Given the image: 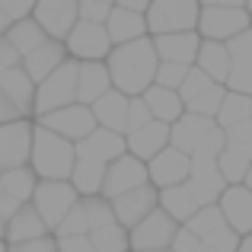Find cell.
Masks as SVG:
<instances>
[{
    "label": "cell",
    "instance_id": "28",
    "mask_svg": "<svg viewBox=\"0 0 252 252\" xmlns=\"http://www.w3.org/2000/svg\"><path fill=\"white\" fill-rule=\"evenodd\" d=\"M160 211L172 223L185 227V223L201 211V201H198L195 191L189 189V182H182V185H176V189H163L160 191Z\"/></svg>",
    "mask_w": 252,
    "mask_h": 252
},
{
    "label": "cell",
    "instance_id": "41",
    "mask_svg": "<svg viewBox=\"0 0 252 252\" xmlns=\"http://www.w3.org/2000/svg\"><path fill=\"white\" fill-rule=\"evenodd\" d=\"M109 13H112V3H109V0H80V3H77V19H80V23L105 26Z\"/></svg>",
    "mask_w": 252,
    "mask_h": 252
},
{
    "label": "cell",
    "instance_id": "24",
    "mask_svg": "<svg viewBox=\"0 0 252 252\" xmlns=\"http://www.w3.org/2000/svg\"><path fill=\"white\" fill-rule=\"evenodd\" d=\"M214 128H217V125L211 122V118L189 115V112H185L176 125H169V147H176V150H182L185 157H191Z\"/></svg>",
    "mask_w": 252,
    "mask_h": 252
},
{
    "label": "cell",
    "instance_id": "36",
    "mask_svg": "<svg viewBox=\"0 0 252 252\" xmlns=\"http://www.w3.org/2000/svg\"><path fill=\"white\" fill-rule=\"evenodd\" d=\"M246 122H252V99L240 96V93H227L220 109H217V115H214V125L220 131H230L236 125H246Z\"/></svg>",
    "mask_w": 252,
    "mask_h": 252
},
{
    "label": "cell",
    "instance_id": "31",
    "mask_svg": "<svg viewBox=\"0 0 252 252\" xmlns=\"http://www.w3.org/2000/svg\"><path fill=\"white\" fill-rule=\"evenodd\" d=\"M141 99H144V105H147L150 118L160 122V125H176L179 118L185 115V105H182V99H179V93L163 90V86H157V83L150 86Z\"/></svg>",
    "mask_w": 252,
    "mask_h": 252
},
{
    "label": "cell",
    "instance_id": "50",
    "mask_svg": "<svg viewBox=\"0 0 252 252\" xmlns=\"http://www.w3.org/2000/svg\"><path fill=\"white\" fill-rule=\"evenodd\" d=\"M19 208H23V204H16V201H13V198H6L3 191H0V220H10V217L16 214Z\"/></svg>",
    "mask_w": 252,
    "mask_h": 252
},
{
    "label": "cell",
    "instance_id": "43",
    "mask_svg": "<svg viewBox=\"0 0 252 252\" xmlns=\"http://www.w3.org/2000/svg\"><path fill=\"white\" fill-rule=\"evenodd\" d=\"M154 118H150L147 105H144V99H128V115H125V137L131 134V131H141L144 125H150Z\"/></svg>",
    "mask_w": 252,
    "mask_h": 252
},
{
    "label": "cell",
    "instance_id": "11",
    "mask_svg": "<svg viewBox=\"0 0 252 252\" xmlns=\"http://www.w3.org/2000/svg\"><path fill=\"white\" fill-rule=\"evenodd\" d=\"M35 125H42L45 131H51V134H58V137H64L67 144H80L86 141V137L96 131V122H93V112L86 109V105L80 102H74V105H67V109H58V112H51V115H45V118H38Z\"/></svg>",
    "mask_w": 252,
    "mask_h": 252
},
{
    "label": "cell",
    "instance_id": "17",
    "mask_svg": "<svg viewBox=\"0 0 252 252\" xmlns=\"http://www.w3.org/2000/svg\"><path fill=\"white\" fill-rule=\"evenodd\" d=\"M189 169H191V157H185L182 150H176V147H166L163 154H157L154 160L147 163V182L154 185L157 191L176 189V185L189 182Z\"/></svg>",
    "mask_w": 252,
    "mask_h": 252
},
{
    "label": "cell",
    "instance_id": "35",
    "mask_svg": "<svg viewBox=\"0 0 252 252\" xmlns=\"http://www.w3.org/2000/svg\"><path fill=\"white\" fill-rule=\"evenodd\" d=\"M35 185H38V179L29 166L0 172V191H3L6 198H13L16 204H29L32 195H35Z\"/></svg>",
    "mask_w": 252,
    "mask_h": 252
},
{
    "label": "cell",
    "instance_id": "6",
    "mask_svg": "<svg viewBox=\"0 0 252 252\" xmlns=\"http://www.w3.org/2000/svg\"><path fill=\"white\" fill-rule=\"evenodd\" d=\"M249 166H252V122L223 131V150L217 157V169H220L227 185H240Z\"/></svg>",
    "mask_w": 252,
    "mask_h": 252
},
{
    "label": "cell",
    "instance_id": "7",
    "mask_svg": "<svg viewBox=\"0 0 252 252\" xmlns=\"http://www.w3.org/2000/svg\"><path fill=\"white\" fill-rule=\"evenodd\" d=\"M77 201H80V195L74 191V185H70V182H38L35 185V195H32L29 204H32V211L42 217L45 230L55 233Z\"/></svg>",
    "mask_w": 252,
    "mask_h": 252
},
{
    "label": "cell",
    "instance_id": "20",
    "mask_svg": "<svg viewBox=\"0 0 252 252\" xmlns=\"http://www.w3.org/2000/svg\"><path fill=\"white\" fill-rule=\"evenodd\" d=\"M189 189L195 191V198L201 201V208H208V204H217V198H220L223 189H227V182H223L220 169H217V160H208V157H191Z\"/></svg>",
    "mask_w": 252,
    "mask_h": 252
},
{
    "label": "cell",
    "instance_id": "23",
    "mask_svg": "<svg viewBox=\"0 0 252 252\" xmlns=\"http://www.w3.org/2000/svg\"><path fill=\"white\" fill-rule=\"evenodd\" d=\"M166 147H169V125H160V122H150V125H144L141 131H131V134L125 137V150L141 163H150Z\"/></svg>",
    "mask_w": 252,
    "mask_h": 252
},
{
    "label": "cell",
    "instance_id": "38",
    "mask_svg": "<svg viewBox=\"0 0 252 252\" xmlns=\"http://www.w3.org/2000/svg\"><path fill=\"white\" fill-rule=\"evenodd\" d=\"M90 246H93V252H131L128 230L118 227V223H109V227L90 233Z\"/></svg>",
    "mask_w": 252,
    "mask_h": 252
},
{
    "label": "cell",
    "instance_id": "51",
    "mask_svg": "<svg viewBox=\"0 0 252 252\" xmlns=\"http://www.w3.org/2000/svg\"><path fill=\"white\" fill-rule=\"evenodd\" d=\"M236 252H252V236H243V240H240V249H236Z\"/></svg>",
    "mask_w": 252,
    "mask_h": 252
},
{
    "label": "cell",
    "instance_id": "19",
    "mask_svg": "<svg viewBox=\"0 0 252 252\" xmlns=\"http://www.w3.org/2000/svg\"><path fill=\"white\" fill-rule=\"evenodd\" d=\"M217 211L223 214V220L230 223L236 236H252V191L243 185H227L223 195L217 198Z\"/></svg>",
    "mask_w": 252,
    "mask_h": 252
},
{
    "label": "cell",
    "instance_id": "56",
    "mask_svg": "<svg viewBox=\"0 0 252 252\" xmlns=\"http://www.w3.org/2000/svg\"><path fill=\"white\" fill-rule=\"evenodd\" d=\"M157 252H169V249H157Z\"/></svg>",
    "mask_w": 252,
    "mask_h": 252
},
{
    "label": "cell",
    "instance_id": "9",
    "mask_svg": "<svg viewBox=\"0 0 252 252\" xmlns=\"http://www.w3.org/2000/svg\"><path fill=\"white\" fill-rule=\"evenodd\" d=\"M223 96H227V90H223L220 83L208 80V77H204L201 70H195V67L189 70L182 90H179V99H182L185 112H189V115L211 118V122H214V115H217V109H220Z\"/></svg>",
    "mask_w": 252,
    "mask_h": 252
},
{
    "label": "cell",
    "instance_id": "49",
    "mask_svg": "<svg viewBox=\"0 0 252 252\" xmlns=\"http://www.w3.org/2000/svg\"><path fill=\"white\" fill-rule=\"evenodd\" d=\"M10 122H23V112H19L16 105L0 93V125H10Z\"/></svg>",
    "mask_w": 252,
    "mask_h": 252
},
{
    "label": "cell",
    "instance_id": "5",
    "mask_svg": "<svg viewBox=\"0 0 252 252\" xmlns=\"http://www.w3.org/2000/svg\"><path fill=\"white\" fill-rule=\"evenodd\" d=\"M198 10H201V3H195V0H157L144 13L147 35L160 38V35H179V32H195Z\"/></svg>",
    "mask_w": 252,
    "mask_h": 252
},
{
    "label": "cell",
    "instance_id": "30",
    "mask_svg": "<svg viewBox=\"0 0 252 252\" xmlns=\"http://www.w3.org/2000/svg\"><path fill=\"white\" fill-rule=\"evenodd\" d=\"M67 61V51H64V45L61 42H45L42 48H35L32 55H26L23 58V70H26V77H29L32 83H42L48 74H55L61 64Z\"/></svg>",
    "mask_w": 252,
    "mask_h": 252
},
{
    "label": "cell",
    "instance_id": "42",
    "mask_svg": "<svg viewBox=\"0 0 252 252\" xmlns=\"http://www.w3.org/2000/svg\"><path fill=\"white\" fill-rule=\"evenodd\" d=\"M189 70H191V67H179V64H160V67H157L154 83L163 86V90L179 93V90H182V83H185V77H189Z\"/></svg>",
    "mask_w": 252,
    "mask_h": 252
},
{
    "label": "cell",
    "instance_id": "2",
    "mask_svg": "<svg viewBox=\"0 0 252 252\" xmlns=\"http://www.w3.org/2000/svg\"><path fill=\"white\" fill-rule=\"evenodd\" d=\"M77 163L74 144L64 137L45 131L42 125L32 122V150H29V169L35 172L38 182H67Z\"/></svg>",
    "mask_w": 252,
    "mask_h": 252
},
{
    "label": "cell",
    "instance_id": "46",
    "mask_svg": "<svg viewBox=\"0 0 252 252\" xmlns=\"http://www.w3.org/2000/svg\"><path fill=\"white\" fill-rule=\"evenodd\" d=\"M58 252H93L90 236H55Z\"/></svg>",
    "mask_w": 252,
    "mask_h": 252
},
{
    "label": "cell",
    "instance_id": "3",
    "mask_svg": "<svg viewBox=\"0 0 252 252\" xmlns=\"http://www.w3.org/2000/svg\"><path fill=\"white\" fill-rule=\"evenodd\" d=\"M249 29L246 3H201L198 10V38L201 42H220L227 45L230 38L243 35Z\"/></svg>",
    "mask_w": 252,
    "mask_h": 252
},
{
    "label": "cell",
    "instance_id": "18",
    "mask_svg": "<svg viewBox=\"0 0 252 252\" xmlns=\"http://www.w3.org/2000/svg\"><path fill=\"white\" fill-rule=\"evenodd\" d=\"M230 51V77H227V93H240L252 99V29L227 42Z\"/></svg>",
    "mask_w": 252,
    "mask_h": 252
},
{
    "label": "cell",
    "instance_id": "26",
    "mask_svg": "<svg viewBox=\"0 0 252 252\" xmlns=\"http://www.w3.org/2000/svg\"><path fill=\"white\" fill-rule=\"evenodd\" d=\"M74 150H77V157H83V160H96V163H105V166L128 154V150H125V137L112 134V131H102V128H96L86 141L77 144Z\"/></svg>",
    "mask_w": 252,
    "mask_h": 252
},
{
    "label": "cell",
    "instance_id": "45",
    "mask_svg": "<svg viewBox=\"0 0 252 252\" xmlns=\"http://www.w3.org/2000/svg\"><path fill=\"white\" fill-rule=\"evenodd\" d=\"M169 252H208V249H204L201 243H198V240H195V236H191L185 227H179V233H176V240H172Z\"/></svg>",
    "mask_w": 252,
    "mask_h": 252
},
{
    "label": "cell",
    "instance_id": "53",
    "mask_svg": "<svg viewBox=\"0 0 252 252\" xmlns=\"http://www.w3.org/2000/svg\"><path fill=\"white\" fill-rule=\"evenodd\" d=\"M246 16H249V29H252V3H246Z\"/></svg>",
    "mask_w": 252,
    "mask_h": 252
},
{
    "label": "cell",
    "instance_id": "48",
    "mask_svg": "<svg viewBox=\"0 0 252 252\" xmlns=\"http://www.w3.org/2000/svg\"><path fill=\"white\" fill-rule=\"evenodd\" d=\"M6 252H58L55 236H42V240L23 243V246H6Z\"/></svg>",
    "mask_w": 252,
    "mask_h": 252
},
{
    "label": "cell",
    "instance_id": "21",
    "mask_svg": "<svg viewBox=\"0 0 252 252\" xmlns=\"http://www.w3.org/2000/svg\"><path fill=\"white\" fill-rule=\"evenodd\" d=\"M105 35H109L112 48L115 45H128L137 38H147V23H144V13L128 10L122 3H112V13L105 19Z\"/></svg>",
    "mask_w": 252,
    "mask_h": 252
},
{
    "label": "cell",
    "instance_id": "40",
    "mask_svg": "<svg viewBox=\"0 0 252 252\" xmlns=\"http://www.w3.org/2000/svg\"><path fill=\"white\" fill-rule=\"evenodd\" d=\"M32 0H0V38L10 32V26L32 16Z\"/></svg>",
    "mask_w": 252,
    "mask_h": 252
},
{
    "label": "cell",
    "instance_id": "8",
    "mask_svg": "<svg viewBox=\"0 0 252 252\" xmlns=\"http://www.w3.org/2000/svg\"><path fill=\"white\" fill-rule=\"evenodd\" d=\"M185 230H189L208 252H236L240 249V236L230 230V223L223 220V214L217 211V204L201 208L189 223H185Z\"/></svg>",
    "mask_w": 252,
    "mask_h": 252
},
{
    "label": "cell",
    "instance_id": "22",
    "mask_svg": "<svg viewBox=\"0 0 252 252\" xmlns=\"http://www.w3.org/2000/svg\"><path fill=\"white\" fill-rule=\"evenodd\" d=\"M201 38L198 32H179V35H160L154 38V51L160 64H179V67H195Z\"/></svg>",
    "mask_w": 252,
    "mask_h": 252
},
{
    "label": "cell",
    "instance_id": "27",
    "mask_svg": "<svg viewBox=\"0 0 252 252\" xmlns=\"http://www.w3.org/2000/svg\"><path fill=\"white\" fill-rule=\"evenodd\" d=\"M93 112V122L96 128L102 131H112V134H122L125 137V115H128V96H122L118 90H109L102 99L90 105Z\"/></svg>",
    "mask_w": 252,
    "mask_h": 252
},
{
    "label": "cell",
    "instance_id": "39",
    "mask_svg": "<svg viewBox=\"0 0 252 252\" xmlns=\"http://www.w3.org/2000/svg\"><path fill=\"white\" fill-rule=\"evenodd\" d=\"M83 204V214H86V236L96 233V230L109 227V223H115V217H112V204L105 201L102 195H93V198H80Z\"/></svg>",
    "mask_w": 252,
    "mask_h": 252
},
{
    "label": "cell",
    "instance_id": "29",
    "mask_svg": "<svg viewBox=\"0 0 252 252\" xmlns=\"http://www.w3.org/2000/svg\"><path fill=\"white\" fill-rule=\"evenodd\" d=\"M42 236H51L45 230L42 217L32 211V204H23L16 214L6 220V233H3V243L6 246H23V243H32V240H42Z\"/></svg>",
    "mask_w": 252,
    "mask_h": 252
},
{
    "label": "cell",
    "instance_id": "37",
    "mask_svg": "<svg viewBox=\"0 0 252 252\" xmlns=\"http://www.w3.org/2000/svg\"><path fill=\"white\" fill-rule=\"evenodd\" d=\"M6 42L13 45V51H16L19 58H26V55H32L35 48H42L48 38H45V32L38 29L35 23H32V16L29 19H23V23H16V26H10V32H6Z\"/></svg>",
    "mask_w": 252,
    "mask_h": 252
},
{
    "label": "cell",
    "instance_id": "10",
    "mask_svg": "<svg viewBox=\"0 0 252 252\" xmlns=\"http://www.w3.org/2000/svg\"><path fill=\"white\" fill-rule=\"evenodd\" d=\"M64 51L70 61L86 64V61H105L112 51V42L105 35V26H93V23H80L70 29V35L64 38Z\"/></svg>",
    "mask_w": 252,
    "mask_h": 252
},
{
    "label": "cell",
    "instance_id": "44",
    "mask_svg": "<svg viewBox=\"0 0 252 252\" xmlns=\"http://www.w3.org/2000/svg\"><path fill=\"white\" fill-rule=\"evenodd\" d=\"M220 150H223V131L214 128L208 137H204V144H201V147H198L191 157H208V160H217V157H220Z\"/></svg>",
    "mask_w": 252,
    "mask_h": 252
},
{
    "label": "cell",
    "instance_id": "32",
    "mask_svg": "<svg viewBox=\"0 0 252 252\" xmlns=\"http://www.w3.org/2000/svg\"><path fill=\"white\" fill-rule=\"evenodd\" d=\"M195 70H201L208 80L220 83L223 90H227V77H230V51H227V45H220V42H201L198 58H195Z\"/></svg>",
    "mask_w": 252,
    "mask_h": 252
},
{
    "label": "cell",
    "instance_id": "14",
    "mask_svg": "<svg viewBox=\"0 0 252 252\" xmlns=\"http://www.w3.org/2000/svg\"><path fill=\"white\" fill-rule=\"evenodd\" d=\"M179 233V223H172L160 208L150 217H144L134 230H128V246L131 252H157V249H169L172 240Z\"/></svg>",
    "mask_w": 252,
    "mask_h": 252
},
{
    "label": "cell",
    "instance_id": "33",
    "mask_svg": "<svg viewBox=\"0 0 252 252\" xmlns=\"http://www.w3.org/2000/svg\"><path fill=\"white\" fill-rule=\"evenodd\" d=\"M0 93H3L6 99H10L13 105H16L19 112H23V118H29L32 122V99H35V83L26 77L23 64L13 70H6L3 77H0Z\"/></svg>",
    "mask_w": 252,
    "mask_h": 252
},
{
    "label": "cell",
    "instance_id": "13",
    "mask_svg": "<svg viewBox=\"0 0 252 252\" xmlns=\"http://www.w3.org/2000/svg\"><path fill=\"white\" fill-rule=\"evenodd\" d=\"M141 185H147V163H141L131 154H125V157H118L115 163L105 166V179H102V191H99V195H102L105 201H115V198L141 189Z\"/></svg>",
    "mask_w": 252,
    "mask_h": 252
},
{
    "label": "cell",
    "instance_id": "55",
    "mask_svg": "<svg viewBox=\"0 0 252 252\" xmlns=\"http://www.w3.org/2000/svg\"><path fill=\"white\" fill-rule=\"evenodd\" d=\"M0 252H6V243L3 240H0Z\"/></svg>",
    "mask_w": 252,
    "mask_h": 252
},
{
    "label": "cell",
    "instance_id": "54",
    "mask_svg": "<svg viewBox=\"0 0 252 252\" xmlns=\"http://www.w3.org/2000/svg\"><path fill=\"white\" fill-rule=\"evenodd\" d=\"M3 233H6V220H0V240H3Z\"/></svg>",
    "mask_w": 252,
    "mask_h": 252
},
{
    "label": "cell",
    "instance_id": "12",
    "mask_svg": "<svg viewBox=\"0 0 252 252\" xmlns=\"http://www.w3.org/2000/svg\"><path fill=\"white\" fill-rule=\"evenodd\" d=\"M32 23L45 32L48 42H61L77 26V0H42L32 6Z\"/></svg>",
    "mask_w": 252,
    "mask_h": 252
},
{
    "label": "cell",
    "instance_id": "52",
    "mask_svg": "<svg viewBox=\"0 0 252 252\" xmlns=\"http://www.w3.org/2000/svg\"><path fill=\"white\" fill-rule=\"evenodd\" d=\"M240 185H243V189H249V191H252V166L246 169V176H243V182H240Z\"/></svg>",
    "mask_w": 252,
    "mask_h": 252
},
{
    "label": "cell",
    "instance_id": "25",
    "mask_svg": "<svg viewBox=\"0 0 252 252\" xmlns=\"http://www.w3.org/2000/svg\"><path fill=\"white\" fill-rule=\"evenodd\" d=\"M112 90L109 70H105V61H86L77 64V102L90 109L96 99H102L105 93Z\"/></svg>",
    "mask_w": 252,
    "mask_h": 252
},
{
    "label": "cell",
    "instance_id": "4",
    "mask_svg": "<svg viewBox=\"0 0 252 252\" xmlns=\"http://www.w3.org/2000/svg\"><path fill=\"white\" fill-rule=\"evenodd\" d=\"M77 102V61H64L55 74H48L35 86V99H32V118H45L58 109H67Z\"/></svg>",
    "mask_w": 252,
    "mask_h": 252
},
{
    "label": "cell",
    "instance_id": "1",
    "mask_svg": "<svg viewBox=\"0 0 252 252\" xmlns=\"http://www.w3.org/2000/svg\"><path fill=\"white\" fill-rule=\"evenodd\" d=\"M160 58L154 51V38H137L128 45H115L105 58V70H109L112 90H118L122 96L137 99L154 86Z\"/></svg>",
    "mask_w": 252,
    "mask_h": 252
},
{
    "label": "cell",
    "instance_id": "16",
    "mask_svg": "<svg viewBox=\"0 0 252 252\" xmlns=\"http://www.w3.org/2000/svg\"><path fill=\"white\" fill-rule=\"evenodd\" d=\"M29 150H32V122H10L0 125V172L29 166Z\"/></svg>",
    "mask_w": 252,
    "mask_h": 252
},
{
    "label": "cell",
    "instance_id": "47",
    "mask_svg": "<svg viewBox=\"0 0 252 252\" xmlns=\"http://www.w3.org/2000/svg\"><path fill=\"white\" fill-rule=\"evenodd\" d=\"M23 64V58L13 51V45L6 42V38H0V77L6 74V70H13V67H19Z\"/></svg>",
    "mask_w": 252,
    "mask_h": 252
},
{
    "label": "cell",
    "instance_id": "34",
    "mask_svg": "<svg viewBox=\"0 0 252 252\" xmlns=\"http://www.w3.org/2000/svg\"><path fill=\"white\" fill-rule=\"evenodd\" d=\"M102 179H105V163H96V160H83L77 157L74 163V172H70L67 182L74 185V191L80 198H93L102 191Z\"/></svg>",
    "mask_w": 252,
    "mask_h": 252
},
{
    "label": "cell",
    "instance_id": "15",
    "mask_svg": "<svg viewBox=\"0 0 252 252\" xmlns=\"http://www.w3.org/2000/svg\"><path fill=\"white\" fill-rule=\"evenodd\" d=\"M109 204H112V217H115L118 227L134 230L144 217H150L157 208H160V191L147 182V185H141V189L128 191V195L115 198V201H109Z\"/></svg>",
    "mask_w": 252,
    "mask_h": 252
}]
</instances>
